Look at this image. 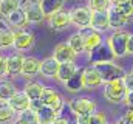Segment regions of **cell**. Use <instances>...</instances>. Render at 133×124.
<instances>
[{
	"label": "cell",
	"mask_w": 133,
	"mask_h": 124,
	"mask_svg": "<svg viewBox=\"0 0 133 124\" xmlns=\"http://www.w3.org/2000/svg\"><path fill=\"white\" fill-rule=\"evenodd\" d=\"M25 11V16H26V20L28 23H42L45 20V16L42 13V8L39 5V2H33Z\"/></svg>",
	"instance_id": "cell-22"
},
{
	"label": "cell",
	"mask_w": 133,
	"mask_h": 124,
	"mask_svg": "<svg viewBox=\"0 0 133 124\" xmlns=\"http://www.w3.org/2000/svg\"><path fill=\"white\" fill-rule=\"evenodd\" d=\"M25 56L19 51H14L6 56V68H8V76L14 78L22 73V65H23Z\"/></svg>",
	"instance_id": "cell-12"
},
{
	"label": "cell",
	"mask_w": 133,
	"mask_h": 124,
	"mask_svg": "<svg viewBox=\"0 0 133 124\" xmlns=\"http://www.w3.org/2000/svg\"><path fill=\"white\" fill-rule=\"evenodd\" d=\"M16 92H17V87L11 79H6V78L0 79V101L8 102L16 95Z\"/></svg>",
	"instance_id": "cell-24"
},
{
	"label": "cell",
	"mask_w": 133,
	"mask_h": 124,
	"mask_svg": "<svg viewBox=\"0 0 133 124\" xmlns=\"http://www.w3.org/2000/svg\"><path fill=\"white\" fill-rule=\"evenodd\" d=\"M88 58H90V61L93 64H99V62H107V61H113L115 59L111 51H110V48H108V45L104 44V42L99 47H96L91 53H88Z\"/></svg>",
	"instance_id": "cell-17"
},
{
	"label": "cell",
	"mask_w": 133,
	"mask_h": 124,
	"mask_svg": "<svg viewBox=\"0 0 133 124\" xmlns=\"http://www.w3.org/2000/svg\"><path fill=\"white\" fill-rule=\"evenodd\" d=\"M16 112L11 109V106L6 101H0V124H9L14 121Z\"/></svg>",
	"instance_id": "cell-26"
},
{
	"label": "cell",
	"mask_w": 133,
	"mask_h": 124,
	"mask_svg": "<svg viewBox=\"0 0 133 124\" xmlns=\"http://www.w3.org/2000/svg\"><path fill=\"white\" fill-rule=\"evenodd\" d=\"M124 116L127 118V120H130L133 123V107H127L125 109V112H124Z\"/></svg>",
	"instance_id": "cell-41"
},
{
	"label": "cell",
	"mask_w": 133,
	"mask_h": 124,
	"mask_svg": "<svg viewBox=\"0 0 133 124\" xmlns=\"http://www.w3.org/2000/svg\"><path fill=\"white\" fill-rule=\"evenodd\" d=\"M12 124H39V120H37V113L33 112L31 109L25 110V112H20L16 115Z\"/></svg>",
	"instance_id": "cell-25"
},
{
	"label": "cell",
	"mask_w": 133,
	"mask_h": 124,
	"mask_svg": "<svg viewBox=\"0 0 133 124\" xmlns=\"http://www.w3.org/2000/svg\"><path fill=\"white\" fill-rule=\"evenodd\" d=\"M107 124H108V123H107Z\"/></svg>",
	"instance_id": "cell-48"
},
{
	"label": "cell",
	"mask_w": 133,
	"mask_h": 124,
	"mask_svg": "<svg viewBox=\"0 0 133 124\" xmlns=\"http://www.w3.org/2000/svg\"><path fill=\"white\" fill-rule=\"evenodd\" d=\"M70 20L71 25L81 28L90 27L91 22V11L88 9V6H74L73 9H70Z\"/></svg>",
	"instance_id": "cell-7"
},
{
	"label": "cell",
	"mask_w": 133,
	"mask_h": 124,
	"mask_svg": "<svg viewBox=\"0 0 133 124\" xmlns=\"http://www.w3.org/2000/svg\"><path fill=\"white\" fill-rule=\"evenodd\" d=\"M113 8H115L118 13H121L122 16H125V17H129L130 20H133V2L132 0L119 2V3H116V5H113Z\"/></svg>",
	"instance_id": "cell-32"
},
{
	"label": "cell",
	"mask_w": 133,
	"mask_h": 124,
	"mask_svg": "<svg viewBox=\"0 0 133 124\" xmlns=\"http://www.w3.org/2000/svg\"><path fill=\"white\" fill-rule=\"evenodd\" d=\"M127 54H133V33L129 34L127 39Z\"/></svg>",
	"instance_id": "cell-39"
},
{
	"label": "cell",
	"mask_w": 133,
	"mask_h": 124,
	"mask_svg": "<svg viewBox=\"0 0 133 124\" xmlns=\"http://www.w3.org/2000/svg\"><path fill=\"white\" fill-rule=\"evenodd\" d=\"M76 124H87V123H85L84 120H81V118H77V123H76Z\"/></svg>",
	"instance_id": "cell-43"
},
{
	"label": "cell",
	"mask_w": 133,
	"mask_h": 124,
	"mask_svg": "<svg viewBox=\"0 0 133 124\" xmlns=\"http://www.w3.org/2000/svg\"><path fill=\"white\" fill-rule=\"evenodd\" d=\"M129 22H132V20H130L129 17L122 16L121 13H118V11L113 8V5H111V8L108 9V25H110V28L113 31L124 30V27H125Z\"/></svg>",
	"instance_id": "cell-18"
},
{
	"label": "cell",
	"mask_w": 133,
	"mask_h": 124,
	"mask_svg": "<svg viewBox=\"0 0 133 124\" xmlns=\"http://www.w3.org/2000/svg\"><path fill=\"white\" fill-rule=\"evenodd\" d=\"M8 76V68H6V56L0 54V79Z\"/></svg>",
	"instance_id": "cell-36"
},
{
	"label": "cell",
	"mask_w": 133,
	"mask_h": 124,
	"mask_svg": "<svg viewBox=\"0 0 133 124\" xmlns=\"http://www.w3.org/2000/svg\"><path fill=\"white\" fill-rule=\"evenodd\" d=\"M102 95L107 99V102H111V104H121V102H124V98L127 95V89L124 85V81L122 79H116V81L105 82Z\"/></svg>",
	"instance_id": "cell-3"
},
{
	"label": "cell",
	"mask_w": 133,
	"mask_h": 124,
	"mask_svg": "<svg viewBox=\"0 0 133 124\" xmlns=\"http://www.w3.org/2000/svg\"><path fill=\"white\" fill-rule=\"evenodd\" d=\"M68 107L70 110L77 116V118H84V116H88L91 115L93 112H96V102L87 96H77V98H73L70 102H68Z\"/></svg>",
	"instance_id": "cell-4"
},
{
	"label": "cell",
	"mask_w": 133,
	"mask_h": 124,
	"mask_svg": "<svg viewBox=\"0 0 133 124\" xmlns=\"http://www.w3.org/2000/svg\"><path fill=\"white\" fill-rule=\"evenodd\" d=\"M122 81H124V85H125L127 92H133V73L132 71L125 73V76H124Z\"/></svg>",
	"instance_id": "cell-35"
},
{
	"label": "cell",
	"mask_w": 133,
	"mask_h": 124,
	"mask_svg": "<svg viewBox=\"0 0 133 124\" xmlns=\"http://www.w3.org/2000/svg\"><path fill=\"white\" fill-rule=\"evenodd\" d=\"M111 8L110 0H88V9L91 13L95 11H108Z\"/></svg>",
	"instance_id": "cell-33"
},
{
	"label": "cell",
	"mask_w": 133,
	"mask_h": 124,
	"mask_svg": "<svg viewBox=\"0 0 133 124\" xmlns=\"http://www.w3.org/2000/svg\"><path fill=\"white\" fill-rule=\"evenodd\" d=\"M36 113H37L39 124H50V123H53V121L56 120V116H57V113H56L51 107H48V106H43V107L39 109Z\"/></svg>",
	"instance_id": "cell-27"
},
{
	"label": "cell",
	"mask_w": 133,
	"mask_h": 124,
	"mask_svg": "<svg viewBox=\"0 0 133 124\" xmlns=\"http://www.w3.org/2000/svg\"><path fill=\"white\" fill-rule=\"evenodd\" d=\"M43 106H48L51 107L57 115H61L62 109H64V104H65V99L61 93L57 92L56 89H51V87H45L43 92H42V96H40Z\"/></svg>",
	"instance_id": "cell-5"
},
{
	"label": "cell",
	"mask_w": 133,
	"mask_h": 124,
	"mask_svg": "<svg viewBox=\"0 0 133 124\" xmlns=\"http://www.w3.org/2000/svg\"><path fill=\"white\" fill-rule=\"evenodd\" d=\"M66 0H40L39 5L42 8V13L45 16V19H48L51 14L64 9V5H65Z\"/></svg>",
	"instance_id": "cell-21"
},
{
	"label": "cell",
	"mask_w": 133,
	"mask_h": 124,
	"mask_svg": "<svg viewBox=\"0 0 133 124\" xmlns=\"http://www.w3.org/2000/svg\"><path fill=\"white\" fill-rule=\"evenodd\" d=\"M76 53L70 48V45L66 42H59L54 50H53V58L59 64H64V62H76Z\"/></svg>",
	"instance_id": "cell-11"
},
{
	"label": "cell",
	"mask_w": 133,
	"mask_h": 124,
	"mask_svg": "<svg viewBox=\"0 0 133 124\" xmlns=\"http://www.w3.org/2000/svg\"><path fill=\"white\" fill-rule=\"evenodd\" d=\"M6 22H8V27H9V30L16 31V30H25L26 28V25H28V20H26V16H25V11L23 9H16L12 14H9L8 16V19H6Z\"/></svg>",
	"instance_id": "cell-14"
},
{
	"label": "cell",
	"mask_w": 133,
	"mask_h": 124,
	"mask_svg": "<svg viewBox=\"0 0 133 124\" xmlns=\"http://www.w3.org/2000/svg\"><path fill=\"white\" fill-rule=\"evenodd\" d=\"M132 2H133V0H132Z\"/></svg>",
	"instance_id": "cell-49"
},
{
	"label": "cell",
	"mask_w": 133,
	"mask_h": 124,
	"mask_svg": "<svg viewBox=\"0 0 133 124\" xmlns=\"http://www.w3.org/2000/svg\"><path fill=\"white\" fill-rule=\"evenodd\" d=\"M39 68H40V59H37L36 56H25L23 65H22V76L33 79L34 76L39 75Z\"/></svg>",
	"instance_id": "cell-16"
},
{
	"label": "cell",
	"mask_w": 133,
	"mask_h": 124,
	"mask_svg": "<svg viewBox=\"0 0 133 124\" xmlns=\"http://www.w3.org/2000/svg\"><path fill=\"white\" fill-rule=\"evenodd\" d=\"M124 104L127 107H133V92H127L125 98H124Z\"/></svg>",
	"instance_id": "cell-38"
},
{
	"label": "cell",
	"mask_w": 133,
	"mask_h": 124,
	"mask_svg": "<svg viewBox=\"0 0 133 124\" xmlns=\"http://www.w3.org/2000/svg\"><path fill=\"white\" fill-rule=\"evenodd\" d=\"M130 71H132V73H133V67H132V70H130Z\"/></svg>",
	"instance_id": "cell-45"
},
{
	"label": "cell",
	"mask_w": 133,
	"mask_h": 124,
	"mask_svg": "<svg viewBox=\"0 0 133 124\" xmlns=\"http://www.w3.org/2000/svg\"><path fill=\"white\" fill-rule=\"evenodd\" d=\"M16 9H19V0H2L0 2V17L8 19V16L12 14Z\"/></svg>",
	"instance_id": "cell-29"
},
{
	"label": "cell",
	"mask_w": 133,
	"mask_h": 124,
	"mask_svg": "<svg viewBox=\"0 0 133 124\" xmlns=\"http://www.w3.org/2000/svg\"><path fill=\"white\" fill-rule=\"evenodd\" d=\"M43 89H45V85H43L40 81L30 79V81H26V84H25V87H23V90H22V92L25 93L30 99H37V98H40V96H42Z\"/></svg>",
	"instance_id": "cell-23"
},
{
	"label": "cell",
	"mask_w": 133,
	"mask_h": 124,
	"mask_svg": "<svg viewBox=\"0 0 133 124\" xmlns=\"http://www.w3.org/2000/svg\"><path fill=\"white\" fill-rule=\"evenodd\" d=\"M77 33L82 36L84 39V53H91L96 47H99L102 44V34L95 31L91 27H85V28H81L77 30Z\"/></svg>",
	"instance_id": "cell-6"
},
{
	"label": "cell",
	"mask_w": 133,
	"mask_h": 124,
	"mask_svg": "<svg viewBox=\"0 0 133 124\" xmlns=\"http://www.w3.org/2000/svg\"><path fill=\"white\" fill-rule=\"evenodd\" d=\"M116 124H133V123L130 121V120H127V118H125V116L122 115L121 118H118V121H116Z\"/></svg>",
	"instance_id": "cell-42"
},
{
	"label": "cell",
	"mask_w": 133,
	"mask_h": 124,
	"mask_svg": "<svg viewBox=\"0 0 133 124\" xmlns=\"http://www.w3.org/2000/svg\"><path fill=\"white\" fill-rule=\"evenodd\" d=\"M64 85H65L66 90L71 92V93H77V92H81V90H84V84H82V68H79L77 73L68 82H65Z\"/></svg>",
	"instance_id": "cell-28"
},
{
	"label": "cell",
	"mask_w": 133,
	"mask_h": 124,
	"mask_svg": "<svg viewBox=\"0 0 133 124\" xmlns=\"http://www.w3.org/2000/svg\"><path fill=\"white\" fill-rule=\"evenodd\" d=\"M81 67H77L76 62H64V64H59V68H57V73H56V79L62 84L68 82L79 70Z\"/></svg>",
	"instance_id": "cell-13"
},
{
	"label": "cell",
	"mask_w": 133,
	"mask_h": 124,
	"mask_svg": "<svg viewBox=\"0 0 133 124\" xmlns=\"http://www.w3.org/2000/svg\"><path fill=\"white\" fill-rule=\"evenodd\" d=\"M82 84L85 90H96L98 87L102 85V79L93 64L82 68Z\"/></svg>",
	"instance_id": "cell-9"
},
{
	"label": "cell",
	"mask_w": 133,
	"mask_h": 124,
	"mask_svg": "<svg viewBox=\"0 0 133 124\" xmlns=\"http://www.w3.org/2000/svg\"><path fill=\"white\" fill-rule=\"evenodd\" d=\"M46 20H48V27L54 31H62V30H65V28H68V27L71 25L70 11H66V9H61V11L51 14Z\"/></svg>",
	"instance_id": "cell-10"
},
{
	"label": "cell",
	"mask_w": 133,
	"mask_h": 124,
	"mask_svg": "<svg viewBox=\"0 0 133 124\" xmlns=\"http://www.w3.org/2000/svg\"><path fill=\"white\" fill-rule=\"evenodd\" d=\"M57 68H59V62L56 61L53 56H50V58H45V59L40 61L39 75L43 76V78H56Z\"/></svg>",
	"instance_id": "cell-20"
},
{
	"label": "cell",
	"mask_w": 133,
	"mask_h": 124,
	"mask_svg": "<svg viewBox=\"0 0 133 124\" xmlns=\"http://www.w3.org/2000/svg\"><path fill=\"white\" fill-rule=\"evenodd\" d=\"M119 2H125V0H115V3H113V5H116V3H119Z\"/></svg>",
	"instance_id": "cell-44"
},
{
	"label": "cell",
	"mask_w": 133,
	"mask_h": 124,
	"mask_svg": "<svg viewBox=\"0 0 133 124\" xmlns=\"http://www.w3.org/2000/svg\"><path fill=\"white\" fill-rule=\"evenodd\" d=\"M66 44L70 45V48H71L76 54L84 53V39H82V36H81L77 31L70 36V39L66 40Z\"/></svg>",
	"instance_id": "cell-30"
},
{
	"label": "cell",
	"mask_w": 133,
	"mask_h": 124,
	"mask_svg": "<svg viewBox=\"0 0 133 124\" xmlns=\"http://www.w3.org/2000/svg\"><path fill=\"white\" fill-rule=\"evenodd\" d=\"M0 2H2V0H0Z\"/></svg>",
	"instance_id": "cell-47"
},
{
	"label": "cell",
	"mask_w": 133,
	"mask_h": 124,
	"mask_svg": "<svg viewBox=\"0 0 133 124\" xmlns=\"http://www.w3.org/2000/svg\"><path fill=\"white\" fill-rule=\"evenodd\" d=\"M53 124H70V120L66 116H62V115H57L56 120L53 121Z\"/></svg>",
	"instance_id": "cell-40"
},
{
	"label": "cell",
	"mask_w": 133,
	"mask_h": 124,
	"mask_svg": "<svg viewBox=\"0 0 133 124\" xmlns=\"http://www.w3.org/2000/svg\"><path fill=\"white\" fill-rule=\"evenodd\" d=\"M14 44V34L12 30L6 27H0V50L2 48H9Z\"/></svg>",
	"instance_id": "cell-31"
},
{
	"label": "cell",
	"mask_w": 133,
	"mask_h": 124,
	"mask_svg": "<svg viewBox=\"0 0 133 124\" xmlns=\"http://www.w3.org/2000/svg\"><path fill=\"white\" fill-rule=\"evenodd\" d=\"M8 104L11 106V109L16 112V113H20V112H25L30 109V98L25 95L23 92H16V95L8 101Z\"/></svg>",
	"instance_id": "cell-19"
},
{
	"label": "cell",
	"mask_w": 133,
	"mask_h": 124,
	"mask_svg": "<svg viewBox=\"0 0 133 124\" xmlns=\"http://www.w3.org/2000/svg\"><path fill=\"white\" fill-rule=\"evenodd\" d=\"M81 120H84L87 124H107V115L104 112H93L91 115L84 116Z\"/></svg>",
	"instance_id": "cell-34"
},
{
	"label": "cell",
	"mask_w": 133,
	"mask_h": 124,
	"mask_svg": "<svg viewBox=\"0 0 133 124\" xmlns=\"http://www.w3.org/2000/svg\"><path fill=\"white\" fill-rule=\"evenodd\" d=\"M42 107H43V102H42L40 98H37V99H30V109H31L33 112H37V110L42 109Z\"/></svg>",
	"instance_id": "cell-37"
},
{
	"label": "cell",
	"mask_w": 133,
	"mask_h": 124,
	"mask_svg": "<svg viewBox=\"0 0 133 124\" xmlns=\"http://www.w3.org/2000/svg\"><path fill=\"white\" fill-rule=\"evenodd\" d=\"M99 73L101 79H102V85L105 82L110 81H116V79H124L125 76V70L122 67H119L116 62L113 61H107V62H99V64H93Z\"/></svg>",
	"instance_id": "cell-2"
},
{
	"label": "cell",
	"mask_w": 133,
	"mask_h": 124,
	"mask_svg": "<svg viewBox=\"0 0 133 124\" xmlns=\"http://www.w3.org/2000/svg\"><path fill=\"white\" fill-rule=\"evenodd\" d=\"M129 31L125 30H118L113 31L108 39H107V45L113 54L115 59H121L124 56H127V39H129Z\"/></svg>",
	"instance_id": "cell-1"
},
{
	"label": "cell",
	"mask_w": 133,
	"mask_h": 124,
	"mask_svg": "<svg viewBox=\"0 0 133 124\" xmlns=\"http://www.w3.org/2000/svg\"><path fill=\"white\" fill-rule=\"evenodd\" d=\"M12 34H14L12 47L16 48V51L22 53V51H26V50L33 48L34 42H36V36L33 33H30L26 30H16L12 31Z\"/></svg>",
	"instance_id": "cell-8"
},
{
	"label": "cell",
	"mask_w": 133,
	"mask_h": 124,
	"mask_svg": "<svg viewBox=\"0 0 133 124\" xmlns=\"http://www.w3.org/2000/svg\"><path fill=\"white\" fill-rule=\"evenodd\" d=\"M50 124H53V123H50Z\"/></svg>",
	"instance_id": "cell-46"
},
{
	"label": "cell",
	"mask_w": 133,
	"mask_h": 124,
	"mask_svg": "<svg viewBox=\"0 0 133 124\" xmlns=\"http://www.w3.org/2000/svg\"><path fill=\"white\" fill-rule=\"evenodd\" d=\"M90 27L95 31H98V33L110 30V25H108V11H95V13H91Z\"/></svg>",
	"instance_id": "cell-15"
}]
</instances>
